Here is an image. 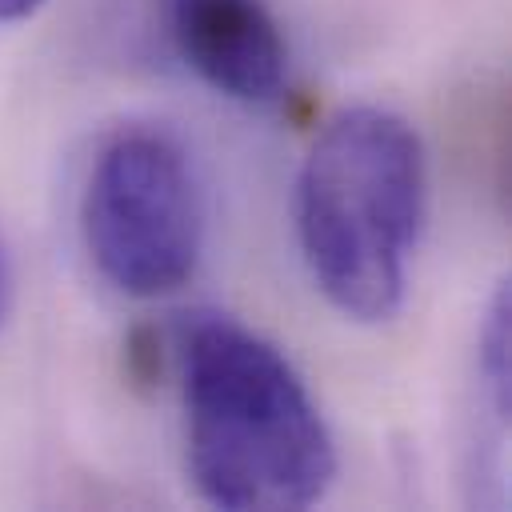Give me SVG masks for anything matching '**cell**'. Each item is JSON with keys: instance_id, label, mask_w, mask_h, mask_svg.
<instances>
[{"instance_id": "cell-7", "label": "cell", "mask_w": 512, "mask_h": 512, "mask_svg": "<svg viewBox=\"0 0 512 512\" xmlns=\"http://www.w3.org/2000/svg\"><path fill=\"white\" fill-rule=\"evenodd\" d=\"M48 0H0V24H20L28 16H36Z\"/></svg>"}, {"instance_id": "cell-1", "label": "cell", "mask_w": 512, "mask_h": 512, "mask_svg": "<svg viewBox=\"0 0 512 512\" xmlns=\"http://www.w3.org/2000/svg\"><path fill=\"white\" fill-rule=\"evenodd\" d=\"M184 460L196 492L228 512H300L336 480L332 432L292 360L224 312L180 336Z\"/></svg>"}, {"instance_id": "cell-5", "label": "cell", "mask_w": 512, "mask_h": 512, "mask_svg": "<svg viewBox=\"0 0 512 512\" xmlns=\"http://www.w3.org/2000/svg\"><path fill=\"white\" fill-rule=\"evenodd\" d=\"M480 380L492 400V416L508 420V396H512V292L508 284L496 288L484 324H480Z\"/></svg>"}, {"instance_id": "cell-2", "label": "cell", "mask_w": 512, "mask_h": 512, "mask_svg": "<svg viewBox=\"0 0 512 512\" xmlns=\"http://www.w3.org/2000/svg\"><path fill=\"white\" fill-rule=\"evenodd\" d=\"M428 164L416 128L376 104L336 112L296 176V240L320 296L356 324L404 308Z\"/></svg>"}, {"instance_id": "cell-3", "label": "cell", "mask_w": 512, "mask_h": 512, "mask_svg": "<svg viewBox=\"0 0 512 512\" xmlns=\"http://www.w3.org/2000/svg\"><path fill=\"white\" fill-rule=\"evenodd\" d=\"M80 228L116 292L156 300L184 288L204 252V200L188 152L156 128L116 132L92 160Z\"/></svg>"}, {"instance_id": "cell-4", "label": "cell", "mask_w": 512, "mask_h": 512, "mask_svg": "<svg viewBox=\"0 0 512 512\" xmlns=\"http://www.w3.org/2000/svg\"><path fill=\"white\" fill-rule=\"evenodd\" d=\"M180 60L220 96L272 104L288 84V44L264 0H168Z\"/></svg>"}, {"instance_id": "cell-6", "label": "cell", "mask_w": 512, "mask_h": 512, "mask_svg": "<svg viewBox=\"0 0 512 512\" xmlns=\"http://www.w3.org/2000/svg\"><path fill=\"white\" fill-rule=\"evenodd\" d=\"M8 308H12V256L0 236V324L8 320Z\"/></svg>"}]
</instances>
